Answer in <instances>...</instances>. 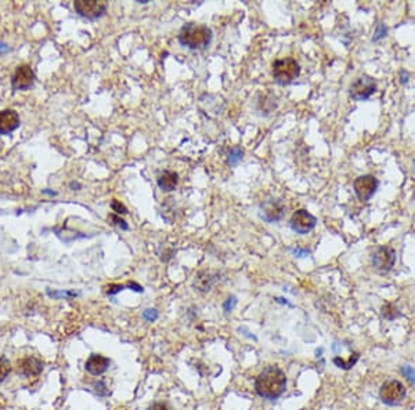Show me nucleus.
Here are the masks:
<instances>
[{
  "label": "nucleus",
  "mask_w": 415,
  "mask_h": 410,
  "mask_svg": "<svg viewBox=\"0 0 415 410\" xmlns=\"http://www.w3.org/2000/svg\"><path fill=\"white\" fill-rule=\"evenodd\" d=\"M287 388V376L279 366L271 365L262 370L256 377L255 391L259 397L265 399H277L284 394Z\"/></svg>",
  "instance_id": "obj_1"
},
{
  "label": "nucleus",
  "mask_w": 415,
  "mask_h": 410,
  "mask_svg": "<svg viewBox=\"0 0 415 410\" xmlns=\"http://www.w3.org/2000/svg\"><path fill=\"white\" fill-rule=\"evenodd\" d=\"M180 45L191 50H204L212 42V31L205 25L190 23L182 28L177 36Z\"/></svg>",
  "instance_id": "obj_2"
},
{
  "label": "nucleus",
  "mask_w": 415,
  "mask_h": 410,
  "mask_svg": "<svg viewBox=\"0 0 415 410\" xmlns=\"http://www.w3.org/2000/svg\"><path fill=\"white\" fill-rule=\"evenodd\" d=\"M301 73V68L297 59L293 58H283L277 59L273 64V77L275 83L281 86L291 85Z\"/></svg>",
  "instance_id": "obj_3"
},
{
  "label": "nucleus",
  "mask_w": 415,
  "mask_h": 410,
  "mask_svg": "<svg viewBox=\"0 0 415 410\" xmlns=\"http://www.w3.org/2000/svg\"><path fill=\"white\" fill-rule=\"evenodd\" d=\"M406 387L399 380H388L379 388V398L385 405H400L406 398Z\"/></svg>",
  "instance_id": "obj_4"
},
{
  "label": "nucleus",
  "mask_w": 415,
  "mask_h": 410,
  "mask_svg": "<svg viewBox=\"0 0 415 410\" xmlns=\"http://www.w3.org/2000/svg\"><path fill=\"white\" fill-rule=\"evenodd\" d=\"M73 9L83 18L97 19L107 11V3L101 0H76L73 2Z\"/></svg>",
  "instance_id": "obj_5"
},
{
  "label": "nucleus",
  "mask_w": 415,
  "mask_h": 410,
  "mask_svg": "<svg viewBox=\"0 0 415 410\" xmlns=\"http://www.w3.org/2000/svg\"><path fill=\"white\" fill-rule=\"evenodd\" d=\"M372 266L378 272L386 274L396 264V250L390 246H381L372 253Z\"/></svg>",
  "instance_id": "obj_6"
},
{
  "label": "nucleus",
  "mask_w": 415,
  "mask_h": 410,
  "mask_svg": "<svg viewBox=\"0 0 415 410\" xmlns=\"http://www.w3.org/2000/svg\"><path fill=\"white\" fill-rule=\"evenodd\" d=\"M315 224H317V218L305 209L297 210L292 214L291 221H289L291 230L299 235L309 234L310 231L314 230Z\"/></svg>",
  "instance_id": "obj_7"
},
{
  "label": "nucleus",
  "mask_w": 415,
  "mask_h": 410,
  "mask_svg": "<svg viewBox=\"0 0 415 410\" xmlns=\"http://www.w3.org/2000/svg\"><path fill=\"white\" fill-rule=\"evenodd\" d=\"M377 91V83L372 77L361 76L350 86L351 98L356 101H365Z\"/></svg>",
  "instance_id": "obj_8"
},
{
  "label": "nucleus",
  "mask_w": 415,
  "mask_h": 410,
  "mask_svg": "<svg viewBox=\"0 0 415 410\" xmlns=\"http://www.w3.org/2000/svg\"><path fill=\"white\" fill-rule=\"evenodd\" d=\"M378 185V180L374 176H360L357 177L353 182V188H354L357 198L360 199L361 202H367L377 192Z\"/></svg>",
  "instance_id": "obj_9"
},
{
  "label": "nucleus",
  "mask_w": 415,
  "mask_h": 410,
  "mask_svg": "<svg viewBox=\"0 0 415 410\" xmlns=\"http://www.w3.org/2000/svg\"><path fill=\"white\" fill-rule=\"evenodd\" d=\"M35 83V72L31 65H19L11 77V86L14 90H29Z\"/></svg>",
  "instance_id": "obj_10"
},
{
  "label": "nucleus",
  "mask_w": 415,
  "mask_h": 410,
  "mask_svg": "<svg viewBox=\"0 0 415 410\" xmlns=\"http://www.w3.org/2000/svg\"><path fill=\"white\" fill-rule=\"evenodd\" d=\"M262 218L267 222H277L283 218L285 213V204L281 199H270L262 203Z\"/></svg>",
  "instance_id": "obj_11"
},
{
  "label": "nucleus",
  "mask_w": 415,
  "mask_h": 410,
  "mask_svg": "<svg viewBox=\"0 0 415 410\" xmlns=\"http://www.w3.org/2000/svg\"><path fill=\"white\" fill-rule=\"evenodd\" d=\"M19 115L14 109L0 111V134L9 135L19 127Z\"/></svg>",
  "instance_id": "obj_12"
},
{
  "label": "nucleus",
  "mask_w": 415,
  "mask_h": 410,
  "mask_svg": "<svg viewBox=\"0 0 415 410\" xmlns=\"http://www.w3.org/2000/svg\"><path fill=\"white\" fill-rule=\"evenodd\" d=\"M43 370V363L35 356H25L17 362V372L25 377H35L39 376Z\"/></svg>",
  "instance_id": "obj_13"
},
{
  "label": "nucleus",
  "mask_w": 415,
  "mask_h": 410,
  "mask_svg": "<svg viewBox=\"0 0 415 410\" xmlns=\"http://www.w3.org/2000/svg\"><path fill=\"white\" fill-rule=\"evenodd\" d=\"M110 366V359L105 358L103 355H97V354H93V355L89 356V359L86 361V370L93 376H101L103 373L107 372Z\"/></svg>",
  "instance_id": "obj_14"
},
{
  "label": "nucleus",
  "mask_w": 415,
  "mask_h": 410,
  "mask_svg": "<svg viewBox=\"0 0 415 410\" xmlns=\"http://www.w3.org/2000/svg\"><path fill=\"white\" fill-rule=\"evenodd\" d=\"M158 187L164 192H172V191L176 190L179 182V176L177 173L172 172V170H165L158 176Z\"/></svg>",
  "instance_id": "obj_15"
},
{
  "label": "nucleus",
  "mask_w": 415,
  "mask_h": 410,
  "mask_svg": "<svg viewBox=\"0 0 415 410\" xmlns=\"http://www.w3.org/2000/svg\"><path fill=\"white\" fill-rule=\"evenodd\" d=\"M216 280H218V276L214 275V274L208 272V271H201V272L195 276L194 288H195L196 290L202 292V293H205V292H209Z\"/></svg>",
  "instance_id": "obj_16"
},
{
  "label": "nucleus",
  "mask_w": 415,
  "mask_h": 410,
  "mask_svg": "<svg viewBox=\"0 0 415 410\" xmlns=\"http://www.w3.org/2000/svg\"><path fill=\"white\" fill-rule=\"evenodd\" d=\"M359 358H360V354H359V352H351L347 361H345L343 358L335 356V358H333V363H335L338 367H341V369L349 370V369H351L353 366L356 365L357 361H359Z\"/></svg>",
  "instance_id": "obj_17"
},
{
  "label": "nucleus",
  "mask_w": 415,
  "mask_h": 410,
  "mask_svg": "<svg viewBox=\"0 0 415 410\" xmlns=\"http://www.w3.org/2000/svg\"><path fill=\"white\" fill-rule=\"evenodd\" d=\"M382 316L386 320H394L399 316H402V314H400V311H399V308L396 305L388 302V304H385L382 306Z\"/></svg>",
  "instance_id": "obj_18"
},
{
  "label": "nucleus",
  "mask_w": 415,
  "mask_h": 410,
  "mask_svg": "<svg viewBox=\"0 0 415 410\" xmlns=\"http://www.w3.org/2000/svg\"><path fill=\"white\" fill-rule=\"evenodd\" d=\"M242 155H244V151L241 148H231L230 152H228L227 156V162L230 166H237L238 162L242 159Z\"/></svg>",
  "instance_id": "obj_19"
},
{
  "label": "nucleus",
  "mask_w": 415,
  "mask_h": 410,
  "mask_svg": "<svg viewBox=\"0 0 415 410\" xmlns=\"http://www.w3.org/2000/svg\"><path fill=\"white\" fill-rule=\"evenodd\" d=\"M10 372H11L10 362L6 359L5 356H0V383L5 381L6 377L10 374Z\"/></svg>",
  "instance_id": "obj_20"
},
{
  "label": "nucleus",
  "mask_w": 415,
  "mask_h": 410,
  "mask_svg": "<svg viewBox=\"0 0 415 410\" xmlns=\"http://www.w3.org/2000/svg\"><path fill=\"white\" fill-rule=\"evenodd\" d=\"M47 294L53 298H61V297L72 298V297H76V296H78V293L71 292V290H65V292H51V290H47Z\"/></svg>",
  "instance_id": "obj_21"
},
{
  "label": "nucleus",
  "mask_w": 415,
  "mask_h": 410,
  "mask_svg": "<svg viewBox=\"0 0 415 410\" xmlns=\"http://www.w3.org/2000/svg\"><path fill=\"white\" fill-rule=\"evenodd\" d=\"M386 33H388V28L385 27V24L379 23L378 25H377V29H375V35L374 37H372V40L374 42L381 40V39H383V37L386 36Z\"/></svg>",
  "instance_id": "obj_22"
},
{
  "label": "nucleus",
  "mask_w": 415,
  "mask_h": 410,
  "mask_svg": "<svg viewBox=\"0 0 415 410\" xmlns=\"http://www.w3.org/2000/svg\"><path fill=\"white\" fill-rule=\"evenodd\" d=\"M402 374L406 377L411 384H415V369L412 366H403L402 367Z\"/></svg>",
  "instance_id": "obj_23"
},
{
  "label": "nucleus",
  "mask_w": 415,
  "mask_h": 410,
  "mask_svg": "<svg viewBox=\"0 0 415 410\" xmlns=\"http://www.w3.org/2000/svg\"><path fill=\"white\" fill-rule=\"evenodd\" d=\"M111 209H112L115 213H118V214H126V213H128L126 206H125L124 203H121L119 200H116V199H114L112 203H111Z\"/></svg>",
  "instance_id": "obj_24"
},
{
  "label": "nucleus",
  "mask_w": 415,
  "mask_h": 410,
  "mask_svg": "<svg viewBox=\"0 0 415 410\" xmlns=\"http://www.w3.org/2000/svg\"><path fill=\"white\" fill-rule=\"evenodd\" d=\"M143 318L148 322H154V320L158 319V311L156 310H152V308H148L146 311L143 312Z\"/></svg>",
  "instance_id": "obj_25"
},
{
  "label": "nucleus",
  "mask_w": 415,
  "mask_h": 410,
  "mask_svg": "<svg viewBox=\"0 0 415 410\" xmlns=\"http://www.w3.org/2000/svg\"><path fill=\"white\" fill-rule=\"evenodd\" d=\"M235 305H237V298L234 297V296H231V297H228L227 300L224 301L223 310L226 312H230V311H233L234 306H235Z\"/></svg>",
  "instance_id": "obj_26"
},
{
  "label": "nucleus",
  "mask_w": 415,
  "mask_h": 410,
  "mask_svg": "<svg viewBox=\"0 0 415 410\" xmlns=\"http://www.w3.org/2000/svg\"><path fill=\"white\" fill-rule=\"evenodd\" d=\"M110 218H111V220H112V221H114V224H116V225L121 227V228H122V230H124V231H128V230H129V225H128V224H126V222H125V221L122 220V218H119L118 216H115V214H111Z\"/></svg>",
  "instance_id": "obj_27"
},
{
  "label": "nucleus",
  "mask_w": 415,
  "mask_h": 410,
  "mask_svg": "<svg viewBox=\"0 0 415 410\" xmlns=\"http://www.w3.org/2000/svg\"><path fill=\"white\" fill-rule=\"evenodd\" d=\"M125 286H122V284H111L110 288H107V294H110V296H114V294L119 293L121 290H124Z\"/></svg>",
  "instance_id": "obj_28"
},
{
  "label": "nucleus",
  "mask_w": 415,
  "mask_h": 410,
  "mask_svg": "<svg viewBox=\"0 0 415 410\" xmlns=\"http://www.w3.org/2000/svg\"><path fill=\"white\" fill-rule=\"evenodd\" d=\"M148 410H170V407L164 402H155L148 407Z\"/></svg>",
  "instance_id": "obj_29"
},
{
  "label": "nucleus",
  "mask_w": 415,
  "mask_h": 410,
  "mask_svg": "<svg viewBox=\"0 0 415 410\" xmlns=\"http://www.w3.org/2000/svg\"><path fill=\"white\" fill-rule=\"evenodd\" d=\"M292 253H293L297 257H306V256H309V250H306V249H301V248L292 249Z\"/></svg>",
  "instance_id": "obj_30"
},
{
  "label": "nucleus",
  "mask_w": 415,
  "mask_h": 410,
  "mask_svg": "<svg viewBox=\"0 0 415 410\" xmlns=\"http://www.w3.org/2000/svg\"><path fill=\"white\" fill-rule=\"evenodd\" d=\"M9 46L6 45V43H3V42H0V55L5 54V53H7L9 51Z\"/></svg>",
  "instance_id": "obj_31"
},
{
  "label": "nucleus",
  "mask_w": 415,
  "mask_h": 410,
  "mask_svg": "<svg viewBox=\"0 0 415 410\" xmlns=\"http://www.w3.org/2000/svg\"><path fill=\"white\" fill-rule=\"evenodd\" d=\"M69 188H71V190H73V191H78V190H81V188H82V185L79 184V182H71V184H69Z\"/></svg>",
  "instance_id": "obj_32"
},
{
  "label": "nucleus",
  "mask_w": 415,
  "mask_h": 410,
  "mask_svg": "<svg viewBox=\"0 0 415 410\" xmlns=\"http://www.w3.org/2000/svg\"><path fill=\"white\" fill-rule=\"evenodd\" d=\"M42 194L49 195V196H55V195H57V192H55V191H51V190H43V191H42Z\"/></svg>",
  "instance_id": "obj_33"
},
{
  "label": "nucleus",
  "mask_w": 415,
  "mask_h": 410,
  "mask_svg": "<svg viewBox=\"0 0 415 410\" xmlns=\"http://www.w3.org/2000/svg\"><path fill=\"white\" fill-rule=\"evenodd\" d=\"M400 75H402V83H406V81L408 80V79L406 77V71H402V72H400Z\"/></svg>",
  "instance_id": "obj_34"
},
{
  "label": "nucleus",
  "mask_w": 415,
  "mask_h": 410,
  "mask_svg": "<svg viewBox=\"0 0 415 410\" xmlns=\"http://www.w3.org/2000/svg\"><path fill=\"white\" fill-rule=\"evenodd\" d=\"M137 3H143V5H146V3H148V0H137Z\"/></svg>",
  "instance_id": "obj_35"
},
{
  "label": "nucleus",
  "mask_w": 415,
  "mask_h": 410,
  "mask_svg": "<svg viewBox=\"0 0 415 410\" xmlns=\"http://www.w3.org/2000/svg\"><path fill=\"white\" fill-rule=\"evenodd\" d=\"M414 170H415V160H414Z\"/></svg>",
  "instance_id": "obj_36"
}]
</instances>
